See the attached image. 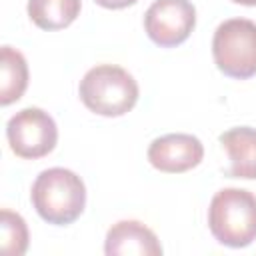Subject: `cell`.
<instances>
[{
    "instance_id": "cell-1",
    "label": "cell",
    "mask_w": 256,
    "mask_h": 256,
    "mask_svg": "<svg viewBox=\"0 0 256 256\" xmlns=\"http://www.w3.org/2000/svg\"><path fill=\"white\" fill-rule=\"evenodd\" d=\"M30 200L44 222L68 226L84 212L86 186L82 178L68 168H48L36 176Z\"/></svg>"
},
{
    "instance_id": "cell-2",
    "label": "cell",
    "mask_w": 256,
    "mask_h": 256,
    "mask_svg": "<svg viewBox=\"0 0 256 256\" xmlns=\"http://www.w3.org/2000/svg\"><path fill=\"white\" fill-rule=\"evenodd\" d=\"M78 94L82 104L106 118L128 114L138 102V82L134 76L116 64H98L80 80Z\"/></svg>"
},
{
    "instance_id": "cell-3",
    "label": "cell",
    "mask_w": 256,
    "mask_h": 256,
    "mask_svg": "<svg viewBox=\"0 0 256 256\" xmlns=\"http://www.w3.org/2000/svg\"><path fill=\"white\" fill-rule=\"evenodd\" d=\"M208 228L228 248H246L256 240V196L244 188L218 190L208 206Z\"/></svg>"
},
{
    "instance_id": "cell-4",
    "label": "cell",
    "mask_w": 256,
    "mask_h": 256,
    "mask_svg": "<svg viewBox=\"0 0 256 256\" xmlns=\"http://www.w3.org/2000/svg\"><path fill=\"white\" fill-rule=\"evenodd\" d=\"M212 56L224 76L236 80L256 76V22L230 18L218 24L212 38Z\"/></svg>"
},
{
    "instance_id": "cell-5",
    "label": "cell",
    "mask_w": 256,
    "mask_h": 256,
    "mask_svg": "<svg viewBox=\"0 0 256 256\" xmlns=\"http://www.w3.org/2000/svg\"><path fill=\"white\" fill-rule=\"evenodd\" d=\"M6 138L10 150L18 158L38 160L48 156L56 148L58 126L48 112L30 106V108H22L8 120Z\"/></svg>"
},
{
    "instance_id": "cell-6",
    "label": "cell",
    "mask_w": 256,
    "mask_h": 256,
    "mask_svg": "<svg viewBox=\"0 0 256 256\" xmlns=\"http://www.w3.org/2000/svg\"><path fill=\"white\" fill-rule=\"evenodd\" d=\"M194 26L196 8L190 0H154L144 14L148 38L162 48H174L186 42Z\"/></svg>"
},
{
    "instance_id": "cell-7",
    "label": "cell",
    "mask_w": 256,
    "mask_h": 256,
    "mask_svg": "<svg viewBox=\"0 0 256 256\" xmlns=\"http://www.w3.org/2000/svg\"><path fill=\"white\" fill-rule=\"evenodd\" d=\"M204 158L202 142L192 134H164L148 146V162L166 174H182L196 168Z\"/></svg>"
},
{
    "instance_id": "cell-8",
    "label": "cell",
    "mask_w": 256,
    "mask_h": 256,
    "mask_svg": "<svg viewBox=\"0 0 256 256\" xmlns=\"http://www.w3.org/2000/svg\"><path fill=\"white\" fill-rule=\"evenodd\" d=\"M104 252L108 256H160L162 244L146 224L138 220H120L108 228Z\"/></svg>"
},
{
    "instance_id": "cell-9",
    "label": "cell",
    "mask_w": 256,
    "mask_h": 256,
    "mask_svg": "<svg viewBox=\"0 0 256 256\" xmlns=\"http://www.w3.org/2000/svg\"><path fill=\"white\" fill-rule=\"evenodd\" d=\"M220 144L228 152V174L232 178L256 180V128H230L220 134Z\"/></svg>"
},
{
    "instance_id": "cell-10",
    "label": "cell",
    "mask_w": 256,
    "mask_h": 256,
    "mask_svg": "<svg viewBox=\"0 0 256 256\" xmlns=\"http://www.w3.org/2000/svg\"><path fill=\"white\" fill-rule=\"evenodd\" d=\"M28 86V64L20 50L2 46L0 50V104L10 106L20 100Z\"/></svg>"
},
{
    "instance_id": "cell-11",
    "label": "cell",
    "mask_w": 256,
    "mask_h": 256,
    "mask_svg": "<svg viewBox=\"0 0 256 256\" xmlns=\"http://www.w3.org/2000/svg\"><path fill=\"white\" fill-rule=\"evenodd\" d=\"M82 8V0H28V16L42 30L70 26Z\"/></svg>"
},
{
    "instance_id": "cell-12",
    "label": "cell",
    "mask_w": 256,
    "mask_h": 256,
    "mask_svg": "<svg viewBox=\"0 0 256 256\" xmlns=\"http://www.w3.org/2000/svg\"><path fill=\"white\" fill-rule=\"evenodd\" d=\"M2 252L8 256H22L28 248V226L24 218L8 208L0 212Z\"/></svg>"
},
{
    "instance_id": "cell-13",
    "label": "cell",
    "mask_w": 256,
    "mask_h": 256,
    "mask_svg": "<svg viewBox=\"0 0 256 256\" xmlns=\"http://www.w3.org/2000/svg\"><path fill=\"white\" fill-rule=\"evenodd\" d=\"M94 2L108 10H120V8H128V6L136 4L138 0H94Z\"/></svg>"
},
{
    "instance_id": "cell-14",
    "label": "cell",
    "mask_w": 256,
    "mask_h": 256,
    "mask_svg": "<svg viewBox=\"0 0 256 256\" xmlns=\"http://www.w3.org/2000/svg\"><path fill=\"white\" fill-rule=\"evenodd\" d=\"M236 4H242V6H256V0H232Z\"/></svg>"
}]
</instances>
